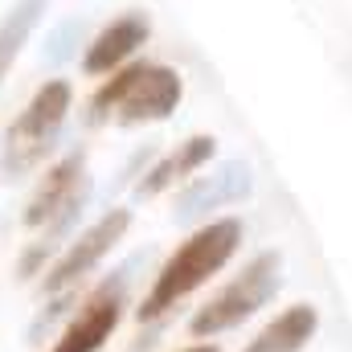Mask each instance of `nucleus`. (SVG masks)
Returning a JSON list of instances; mask_svg holds the SVG:
<instances>
[{
  "instance_id": "0eeeda50",
  "label": "nucleus",
  "mask_w": 352,
  "mask_h": 352,
  "mask_svg": "<svg viewBox=\"0 0 352 352\" xmlns=\"http://www.w3.org/2000/svg\"><path fill=\"white\" fill-rule=\"evenodd\" d=\"M254 192V168L246 160H221L209 173H197L192 180H184L176 188L173 201V221L176 226H205L213 221L221 209L246 205Z\"/></svg>"
},
{
  "instance_id": "6e6552de",
  "label": "nucleus",
  "mask_w": 352,
  "mask_h": 352,
  "mask_svg": "<svg viewBox=\"0 0 352 352\" xmlns=\"http://www.w3.org/2000/svg\"><path fill=\"white\" fill-rule=\"evenodd\" d=\"M148 37H152L148 12H135V8H131V12L115 16L111 25H102V29L87 41V50H82V74H87V78H107V74H115L119 66L135 62V54L148 45Z\"/></svg>"
},
{
  "instance_id": "1a4fd4ad",
  "label": "nucleus",
  "mask_w": 352,
  "mask_h": 352,
  "mask_svg": "<svg viewBox=\"0 0 352 352\" xmlns=\"http://www.w3.org/2000/svg\"><path fill=\"white\" fill-rule=\"evenodd\" d=\"M87 180H90V168H87V152L82 148H70L66 156H58L45 168V176L33 184L29 201H25V213H21L25 230H41L50 217H58Z\"/></svg>"
},
{
  "instance_id": "20e7f679",
  "label": "nucleus",
  "mask_w": 352,
  "mask_h": 352,
  "mask_svg": "<svg viewBox=\"0 0 352 352\" xmlns=\"http://www.w3.org/2000/svg\"><path fill=\"white\" fill-rule=\"evenodd\" d=\"M278 291H283V250H258L217 295H209V303H201L188 316V336L213 340L221 332L242 328Z\"/></svg>"
},
{
  "instance_id": "f8f14e48",
  "label": "nucleus",
  "mask_w": 352,
  "mask_h": 352,
  "mask_svg": "<svg viewBox=\"0 0 352 352\" xmlns=\"http://www.w3.org/2000/svg\"><path fill=\"white\" fill-rule=\"evenodd\" d=\"M316 332H320V307L316 303H291L242 352H303L316 340Z\"/></svg>"
},
{
  "instance_id": "f257e3e1",
  "label": "nucleus",
  "mask_w": 352,
  "mask_h": 352,
  "mask_svg": "<svg viewBox=\"0 0 352 352\" xmlns=\"http://www.w3.org/2000/svg\"><path fill=\"white\" fill-rule=\"evenodd\" d=\"M242 242H246L242 217H213V221L197 226L164 258V266L152 274V287L144 291V299L135 307V320L140 324H160L180 299L201 291L213 274H221L226 266L234 263Z\"/></svg>"
},
{
  "instance_id": "9b49d317",
  "label": "nucleus",
  "mask_w": 352,
  "mask_h": 352,
  "mask_svg": "<svg viewBox=\"0 0 352 352\" xmlns=\"http://www.w3.org/2000/svg\"><path fill=\"white\" fill-rule=\"evenodd\" d=\"M213 156H217V140L213 135H188V140H180L173 152L156 156L152 168L135 180V201H152V197H160L168 188H180L184 180H192V176L201 173Z\"/></svg>"
},
{
  "instance_id": "2eb2a0df",
  "label": "nucleus",
  "mask_w": 352,
  "mask_h": 352,
  "mask_svg": "<svg viewBox=\"0 0 352 352\" xmlns=\"http://www.w3.org/2000/svg\"><path fill=\"white\" fill-rule=\"evenodd\" d=\"M74 307H78V287H74V291H62V295H45V307H41V311L29 320V328H25V344H29V349H41L45 340H58L62 328L70 324Z\"/></svg>"
},
{
  "instance_id": "7ed1b4c3",
  "label": "nucleus",
  "mask_w": 352,
  "mask_h": 352,
  "mask_svg": "<svg viewBox=\"0 0 352 352\" xmlns=\"http://www.w3.org/2000/svg\"><path fill=\"white\" fill-rule=\"evenodd\" d=\"M74 111V87L66 78H45L25 102V111L8 123L4 148H0V176L21 180L58 148V135Z\"/></svg>"
},
{
  "instance_id": "9d476101",
  "label": "nucleus",
  "mask_w": 352,
  "mask_h": 352,
  "mask_svg": "<svg viewBox=\"0 0 352 352\" xmlns=\"http://www.w3.org/2000/svg\"><path fill=\"white\" fill-rule=\"evenodd\" d=\"M90 197H94V176H90L87 184L74 192V201L58 213V217H50L41 230H37V238L21 250V258H16V278L21 283H29V278H41L45 274V266L54 263L70 242H74V234L82 230V217H87L90 209Z\"/></svg>"
},
{
  "instance_id": "dca6fc26",
  "label": "nucleus",
  "mask_w": 352,
  "mask_h": 352,
  "mask_svg": "<svg viewBox=\"0 0 352 352\" xmlns=\"http://www.w3.org/2000/svg\"><path fill=\"white\" fill-rule=\"evenodd\" d=\"M180 352H221L217 344H192V349H180Z\"/></svg>"
},
{
  "instance_id": "4468645a",
  "label": "nucleus",
  "mask_w": 352,
  "mask_h": 352,
  "mask_svg": "<svg viewBox=\"0 0 352 352\" xmlns=\"http://www.w3.org/2000/svg\"><path fill=\"white\" fill-rule=\"evenodd\" d=\"M78 50H87V21H82V16H62V21L45 33L37 58H41L45 70H62V66H70V62L78 58Z\"/></svg>"
},
{
  "instance_id": "ddd939ff",
  "label": "nucleus",
  "mask_w": 352,
  "mask_h": 352,
  "mask_svg": "<svg viewBox=\"0 0 352 352\" xmlns=\"http://www.w3.org/2000/svg\"><path fill=\"white\" fill-rule=\"evenodd\" d=\"M45 8H50V0H16L0 16V87L12 74V66H16L21 50L29 45V37L37 33V25L45 21Z\"/></svg>"
},
{
  "instance_id": "39448f33",
  "label": "nucleus",
  "mask_w": 352,
  "mask_h": 352,
  "mask_svg": "<svg viewBox=\"0 0 352 352\" xmlns=\"http://www.w3.org/2000/svg\"><path fill=\"white\" fill-rule=\"evenodd\" d=\"M148 266V250L123 258L111 274H102L87 295L78 299L70 324L62 328V336L50 344V352H102V344L115 336L123 311H127V299H131V287L140 278V270Z\"/></svg>"
},
{
  "instance_id": "f03ea898",
  "label": "nucleus",
  "mask_w": 352,
  "mask_h": 352,
  "mask_svg": "<svg viewBox=\"0 0 352 352\" xmlns=\"http://www.w3.org/2000/svg\"><path fill=\"white\" fill-rule=\"evenodd\" d=\"M184 98V78L176 66L164 62H148L135 58L127 66H119L115 74H107L98 90L87 98V127L102 123H119V127H140V123H164L173 119V111Z\"/></svg>"
},
{
  "instance_id": "423d86ee",
  "label": "nucleus",
  "mask_w": 352,
  "mask_h": 352,
  "mask_svg": "<svg viewBox=\"0 0 352 352\" xmlns=\"http://www.w3.org/2000/svg\"><path fill=\"white\" fill-rule=\"evenodd\" d=\"M127 230H131V209L107 205L90 226H82V230L74 234V242L45 266V274H41V295H62V291L82 287L90 274L107 263V254L127 238Z\"/></svg>"
}]
</instances>
